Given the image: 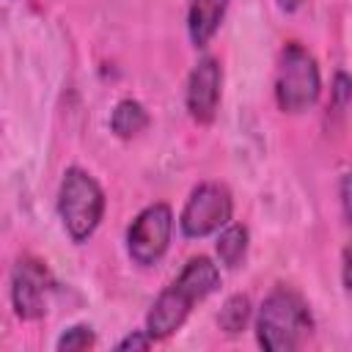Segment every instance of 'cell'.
Returning <instances> with one entry per match:
<instances>
[{"label": "cell", "instance_id": "obj_16", "mask_svg": "<svg viewBox=\"0 0 352 352\" xmlns=\"http://www.w3.org/2000/svg\"><path fill=\"white\" fill-rule=\"evenodd\" d=\"M341 204H344V217H349V176H341Z\"/></svg>", "mask_w": 352, "mask_h": 352}, {"label": "cell", "instance_id": "obj_8", "mask_svg": "<svg viewBox=\"0 0 352 352\" xmlns=\"http://www.w3.org/2000/svg\"><path fill=\"white\" fill-rule=\"evenodd\" d=\"M220 85H223V69L217 58L206 55L195 63L187 80V110L192 121L198 124H212L217 116L220 104Z\"/></svg>", "mask_w": 352, "mask_h": 352}, {"label": "cell", "instance_id": "obj_10", "mask_svg": "<svg viewBox=\"0 0 352 352\" xmlns=\"http://www.w3.org/2000/svg\"><path fill=\"white\" fill-rule=\"evenodd\" d=\"M148 126V113L140 102L135 99H124L116 104L113 116H110V129L118 138H135L138 132H143Z\"/></svg>", "mask_w": 352, "mask_h": 352}, {"label": "cell", "instance_id": "obj_1", "mask_svg": "<svg viewBox=\"0 0 352 352\" xmlns=\"http://www.w3.org/2000/svg\"><path fill=\"white\" fill-rule=\"evenodd\" d=\"M217 286H220L217 264H212V258H206V256L190 258L184 264V270L179 272V278L168 289H162L160 297L154 300V305L146 316V333L154 341L173 336L190 316L192 305L206 300Z\"/></svg>", "mask_w": 352, "mask_h": 352}, {"label": "cell", "instance_id": "obj_3", "mask_svg": "<svg viewBox=\"0 0 352 352\" xmlns=\"http://www.w3.org/2000/svg\"><path fill=\"white\" fill-rule=\"evenodd\" d=\"M58 212H60L66 234L74 242H85L96 231V226L104 214V190L88 170L72 165V168H66L63 179H60Z\"/></svg>", "mask_w": 352, "mask_h": 352}, {"label": "cell", "instance_id": "obj_5", "mask_svg": "<svg viewBox=\"0 0 352 352\" xmlns=\"http://www.w3.org/2000/svg\"><path fill=\"white\" fill-rule=\"evenodd\" d=\"M173 234V212L168 204L146 206L126 228V250L129 258L140 267H151L168 250Z\"/></svg>", "mask_w": 352, "mask_h": 352}, {"label": "cell", "instance_id": "obj_9", "mask_svg": "<svg viewBox=\"0 0 352 352\" xmlns=\"http://www.w3.org/2000/svg\"><path fill=\"white\" fill-rule=\"evenodd\" d=\"M231 0H190V11H187V30L195 47H206L212 41V36L217 33L226 8Z\"/></svg>", "mask_w": 352, "mask_h": 352}, {"label": "cell", "instance_id": "obj_12", "mask_svg": "<svg viewBox=\"0 0 352 352\" xmlns=\"http://www.w3.org/2000/svg\"><path fill=\"white\" fill-rule=\"evenodd\" d=\"M248 319H250V300L245 294H234V297H228L223 302L220 316H217V324H220V330H226L228 336H234V333L245 330Z\"/></svg>", "mask_w": 352, "mask_h": 352}, {"label": "cell", "instance_id": "obj_11", "mask_svg": "<svg viewBox=\"0 0 352 352\" xmlns=\"http://www.w3.org/2000/svg\"><path fill=\"white\" fill-rule=\"evenodd\" d=\"M217 258H220V264L223 267H228V270H234V267H239L242 264V258H245V253H248V228L245 226H228L226 223V228H223V234L217 236Z\"/></svg>", "mask_w": 352, "mask_h": 352}, {"label": "cell", "instance_id": "obj_4", "mask_svg": "<svg viewBox=\"0 0 352 352\" xmlns=\"http://www.w3.org/2000/svg\"><path fill=\"white\" fill-rule=\"evenodd\" d=\"M322 91V77L314 55L297 44L289 41L278 55L275 69V102L283 113H302L308 110Z\"/></svg>", "mask_w": 352, "mask_h": 352}, {"label": "cell", "instance_id": "obj_17", "mask_svg": "<svg viewBox=\"0 0 352 352\" xmlns=\"http://www.w3.org/2000/svg\"><path fill=\"white\" fill-rule=\"evenodd\" d=\"M300 3H302V0H278V6H280L283 11H297Z\"/></svg>", "mask_w": 352, "mask_h": 352}, {"label": "cell", "instance_id": "obj_13", "mask_svg": "<svg viewBox=\"0 0 352 352\" xmlns=\"http://www.w3.org/2000/svg\"><path fill=\"white\" fill-rule=\"evenodd\" d=\"M96 344V336H94V330L88 327V324H74V327H69L60 338H58V349L60 352H80V349H91Z\"/></svg>", "mask_w": 352, "mask_h": 352}, {"label": "cell", "instance_id": "obj_14", "mask_svg": "<svg viewBox=\"0 0 352 352\" xmlns=\"http://www.w3.org/2000/svg\"><path fill=\"white\" fill-rule=\"evenodd\" d=\"M349 91H352V82L346 77V72H338L336 74V82H333V99H336V107L344 110L349 104Z\"/></svg>", "mask_w": 352, "mask_h": 352}, {"label": "cell", "instance_id": "obj_7", "mask_svg": "<svg viewBox=\"0 0 352 352\" xmlns=\"http://www.w3.org/2000/svg\"><path fill=\"white\" fill-rule=\"evenodd\" d=\"M47 292H50V272L38 258H22L11 275V302L14 314L25 322L41 319L47 314Z\"/></svg>", "mask_w": 352, "mask_h": 352}, {"label": "cell", "instance_id": "obj_2", "mask_svg": "<svg viewBox=\"0 0 352 352\" xmlns=\"http://www.w3.org/2000/svg\"><path fill=\"white\" fill-rule=\"evenodd\" d=\"M311 311L305 305V300L286 289L278 286L272 289L256 316V338L258 346L267 352H292L297 346H302V341L311 333Z\"/></svg>", "mask_w": 352, "mask_h": 352}, {"label": "cell", "instance_id": "obj_6", "mask_svg": "<svg viewBox=\"0 0 352 352\" xmlns=\"http://www.w3.org/2000/svg\"><path fill=\"white\" fill-rule=\"evenodd\" d=\"M231 212H234L231 192L217 182H204L190 192V198L182 209L179 226H182L184 236H192V239L206 236V234H214L217 228H223L231 220Z\"/></svg>", "mask_w": 352, "mask_h": 352}, {"label": "cell", "instance_id": "obj_15", "mask_svg": "<svg viewBox=\"0 0 352 352\" xmlns=\"http://www.w3.org/2000/svg\"><path fill=\"white\" fill-rule=\"evenodd\" d=\"M154 344V338L146 333V330H135V333H129L126 338H121L118 344H116V349H148Z\"/></svg>", "mask_w": 352, "mask_h": 352}]
</instances>
